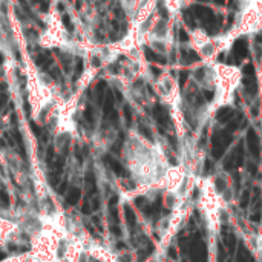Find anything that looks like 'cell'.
<instances>
[{
	"label": "cell",
	"mask_w": 262,
	"mask_h": 262,
	"mask_svg": "<svg viewBox=\"0 0 262 262\" xmlns=\"http://www.w3.org/2000/svg\"><path fill=\"white\" fill-rule=\"evenodd\" d=\"M213 69V98L207 104L209 112L213 115L216 111L233 104L236 91L239 89L243 74L238 66L226 64L221 61L210 63Z\"/></svg>",
	"instance_id": "cell-1"
},
{
	"label": "cell",
	"mask_w": 262,
	"mask_h": 262,
	"mask_svg": "<svg viewBox=\"0 0 262 262\" xmlns=\"http://www.w3.org/2000/svg\"><path fill=\"white\" fill-rule=\"evenodd\" d=\"M200 210L204 218V223L207 226V230L212 235H216L220 232L221 226V210L227 206L220 193L216 192L212 177L200 178Z\"/></svg>",
	"instance_id": "cell-2"
},
{
	"label": "cell",
	"mask_w": 262,
	"mask_h": 262,
	"mask_svg": "<svg viewBox=\"0 0 262 262\" xmlns=\"http://www.w3.org/2000/svg\"><path fill=\"white\" fill-rule=\"evenodd\" d=\"M262 31V0H246L239 5L238 20L229 31L236 40L241 35H252Z\"/></svg>",
	"instance_id": "cell-3"
},
{
	"label": "cell",
	"mask_w": 262,
	"mask_h": 262,
	"mask_svg": "<svg viewBox=\"0 0 262 262\" xmlns=\"http://www.w3.org/2000/svg\"><path fill=\"white\" fill-rule=\"evenodd\" d=\"M190 43L193 51L203 60V63H213L220 55V48L215 41V37H209L203 29H193L190 32Z\"/></svg>",
	"instance_id": "cell-4"
},
{
	"label": "cell",
	"mask_w": 262,
	"mask_h": 262,
	"mask_svg": "<svg viewBox=\"0 0 262 262\" xmlns=\"http://www.w3.org/2000/svg\"><path fill=\"white\" fill-rule=\"evenodd\" d=\"M157 91L161 98H164L167 103H172L173 106L180 104V88L175 78L170 75H161L158 77Z\"/></svg>",
	"instance_id": "cell-5"
},
{
	"label": "cell",
	"mask_w": 262,
	"mask_h": 262,
	"mask_svg": "<svg viewBox=\"0 0 262 262\" xmlns=\"http://www.w3.org/2000/svg\"><path fill=\"white\" fill-rule=\"evenodd\" d=\"M195 83L203 89H213V69L210 63L200 64L192 74Z\"/></svg>",
	"instance_id": "cell-6"
},
{
	"label": "cell",
	"mask_w": 262,
	"mask_h": 262,
	"mask_svg": "<svg viewBox=\"0 0 262 262\" xmlns=\"http://www.w3.org/2000/svg\"><path fill=\"white\" fill-rule=\"evenodd\" d=\"M18 233H20V230H18L17 223L8 220L5 216H0V247L14 241Z\"/></svg>",
	"instance_id": "cell-7"
},
{
	"label": "cell",
	"mask_w": 262,
	"mask_h": 262,
	"mask_svg": "<svg viewBox=\"0 0 262 262\" xmlns=\"http://www.w3.org/2000/svg\"><path fill=\"white\" fill-rule=\"evenodd\" d=\"M104 91H106V83L104 81H98L95 84V91H94V95H95V101L98 104H103V100H104Z\"/></svg>",
	"instance_id": "cell-8"
},
{
	"label": "cell",
	"mask_w": 262,
	"mask_h": 262,
	"mask_svg": "<svg viewBox=\"0 0 262 262\" xmlns=\"http://www.w3.org/2000/svg\"><path fill=\"white\" fill-rule=\"evenodd\" d=\"M103 109H104L106 114L112 112V109H114V94H112V91L106 92L104 100H103Z\"/></svg>",
	"instance_id": "cell-9"
},
{
	"label": "cell",
	"mask_w": 262,
	"mask_h": 262,
	"mask_svg": "<svg viewBox=\"0 0 262 262\" xmlns=\"http://www.w3.org/2000/svg\"><path fill=\"white\" fill-rule=\"evenodd\" d=\"M184 5V0H166V6L170 12H178Z\"/></svg>",
	"instance_id": "cell-10"
},
{
	"label": "cell",
	"mask_w": 262,
	"mask_h": 262,
	"mask_svg": "<svg viewBox=\"0 0 262 262\" xmlns=\"http://www.w3.org/2000/svg\"><path fill=\"white\" fill-rule=\"evenodd\" d=\"M83 117H84V120L88 121V123H94V111H92V107L91 106H86V109H84V112H83Z\"/></svg>",
	"instance_id": "cell-11"
},
{
	"label": "cell",
	"mask_w": 262,
	"mask_h": 262,
	"mask_svg": "<svg viewBox=\"0 0 262 262\" xmlns=\"http://www.w3.org/2000/svg\"><path fill=\"white\" fill-rule=\"evenodd\" d=\"M256 256H258V261L262 262V229L258 239H256Z\"/></svg>",
	"instance_id": "cell-12"
},
{
	"label": "cell",
	"mask_w": 262,
	"mask_h": 262,
	"mask_svg": "<svg viewBox=\"0 0 262 262\" xmlns=\"http://www.w3.org/2000/svg\"><path fill=\"white\" fill-rule=\"evenodd\" d=\"M3 262H28V261H26L25 255H20V256H12V258H8V259H5Z\"/></svg>",
	"instance_id": "cell-13"
},
{
	"label": "cell",
	"mask_w": 262,
	"mask_h": 262,
	"mask_svg": "<svg viewBox=\"0 0 262 262\" xmlns=\"http://www.w3.org/2000/svg\"><path fill=\"white\" fill-rule=\"evenodd\" d=\"M6 101H8V95H6L5 92H2V94H0V109L6 104Z\"/></svg>",
	"instance_id": "cell-14"
},
{
	"label": "cell",
	"mask_w": 262,
	"mask_h": 262,
	"mask_svg": "<svg viewBox=\"0 0 262 262\" xmlns=\"http://www.w3.org/2000/svg\"><path fill=\"white\" fill-rule=\"evenodd\" d=\"M63 21H64L66 28L71 31V29H72V23H71V20H69V17H68V15H63Z\"/></svg>",
	"instance_id": "cell-15"
},
{
	"label": "cell",
	"mask_w": 262,
	"mask_h": 262,
	"mask_svg": "<svg viewBox=\"0 0 262 262\" xmlns=\"http://www.w3.org/2000/svg\"><path fill=\"white\" fill-rule=\"evenodd\" d=\"M190 2H193V0H184V3H190Z\"/></svg>",
	"instance_id": "cell-16"
}]
</instances>
